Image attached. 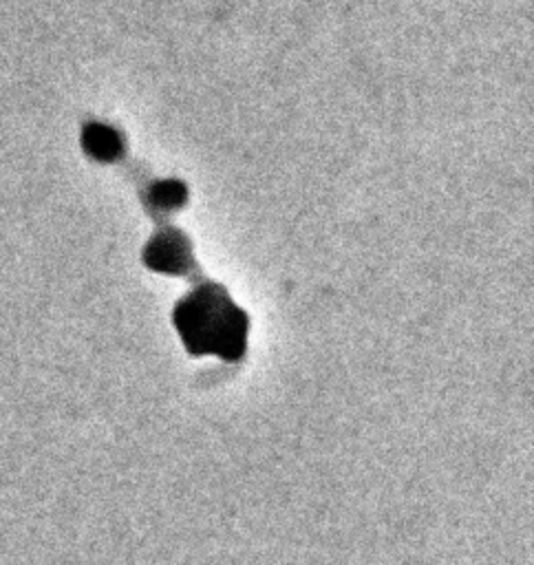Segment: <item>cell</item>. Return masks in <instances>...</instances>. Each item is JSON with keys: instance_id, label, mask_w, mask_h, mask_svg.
<instances>
[{"instance_id": "cell-4", "label": "cell", "mask_w": 534, "mask_h": 565, "mask_svg": "<svg viewBox=\"0 0 534 565\" xmlns=\"http://www.w3.org/2000/svg\"><path fill=\"white\" fill-rule=\"evenodd\" d=\"M185 199H188V188H185V183H181L177 179L154 181V183H150V188L146 192L148 207L159 210V212L181 207L185 203Z\"/></svg>"}, {"instance_id": "cell-3", "label": "cell", "mask_w": 534, "mask_h": 565, "mask_svg": "<svg viewBox=\"0 0 534 565\" xmlns=\"http://www.w3.org/2000/svg\"><path fill=\"white\" fill-rule=\"evenodd\" d=\"M82 148L93 159L108 163V161H115L121 157L124 139L115 128L99 124V121H90L82 130Z\"/></svg>"}, {"instance_id": "cell-2", "label": "cell", "mask_w": 534, "mask_h": 565, "mask_svg": "<svg viewBox=\"0 0 534 565\" xmlns=\"http://www.w3.org/2000/svg\"><path fill=\"white\" fill-rule=\"evenodd\" d=\"M143 263L154 271L181 276L192 269V245L177 227H163L143 247Z\"/></svg>"}, {"instance_id": "cell-1", "label": "cell", "mask_w": 534, "mask_h": 565, "mask_svg": "<svg viewBox=\"0 0 534 565\" xmlns=\"http://www.w3.org/2000/svg\"><path fill=\"white\" fill-rule=\"evenodd\" d=\"M172 322L192 355H218L227 362L245 355L247 313L216 282H203L183 296L174 305Z\"/></svg>"}]
</instances>
